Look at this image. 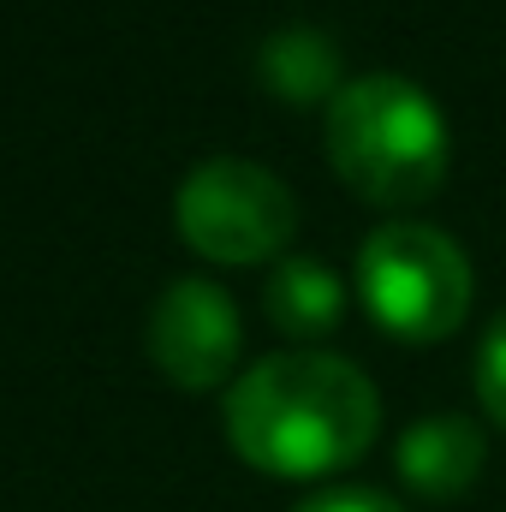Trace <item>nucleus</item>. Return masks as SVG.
Masks as SVG:
<instances>
[{
	"mask_svg": "<svg viewBox=\"0 0 506 512\" xmlns=\"http://www.w3.org/2000/svg\"><path fill=\"white\" fill-rule=\"evenodd\" d=\"M292 512H405V507L393 495H381V489H322V495H310Z\"/></svg>",
	"mask_w": 506,
	"mask_h": 512,
	"instance_id": "10",
	"label": "nucleus"
},
{
	"mask_svg": "<svg viewBox=\"0 0 506 512\" xmlns=\"http://www.w3.org/2000/svg\"><path fill=\"white\" fill-rule=\"evenodd\" d=\"M393 465L423 501H459L483 471V429L471 417H423L399 435Z\"/></svg>",
	"mask_w": 506,
	"mask_h": 512,
	"instance_id": "6",
	"label": "nucleus"
},
{
	"mask_svg": "<svg viewBox=\"0 0 506 512\" xmlns=\"http://www.w3.org/2000/svg\"><path fill=\"white\" fill-rule=\"evenodd\" d=\"M256 72L280 102H334L346 90L340 84V48L310 24L274 30L262 42V54H256Z\"/></svg>",
	"mask_w": 506,
	"mask_h": 512,
	"instance_id": "8",
	"label": "nucleus"
},
{
	"mask_svg": "<svg viewBox=\"0 0 506 512\" xmlns=\"http://www.w3.org/2000/svg\"><path fill=\"white\" fill-rule=\"evenodd\" d=\"M381 399L334 352H274L227 393V441L268 477H328L370 453Z\"/></svg>",
	"mask_w": 506,
	"mask_h": 512,
	"instance_id": "1",
	"label": "nucleus"
},
{
	"mask_svg": "<svg viewBox=\"0 0 506 512\" xmlns=\"http://www.w3.org/2000/svg\"><path fill=\"white\" fill-rule=\"evenodd\" d=\"M239 346H245L239 310L215 280H173L149 310V352L161 376L191 393L227 382L239 364Z\"/></svg>",
	"mask_w": 506,
	"mask_h": 512,
	"instance_id": "5",
	"label": "nucleus"
},
{
	"mask_svg": "<svg viewBox=\"0 0 506 512\" xmlns=\"http://www.w3.org/2000/svg\"><path fill=\"white\" fill-rule=\"evenodd\" d=\"M358 298L381 334L435 346L471 316V262L429 221H387L358 251Z\"/></svg>",
	"mask_w": 506,
	"mask_h": 512,
	"instance_id": "3",
	"label": "nucleus"
},
{
	"mask_svg": "<svg viewBox=\"0 0 506 512\" xmlns=\"http://www.w3.org/2000/svg\"><path fill=\"white\" fill-rule=\"evenodd\" d=\"M262 304H268V322L292 340H322L340 328L346 316V286L328 262L316 256H280L268 286H262Z\"/></svg>",
	"mask_w": 506,
	"mask_h": 512,
	"instance_id": "7",
	"label": "nucleus"
},
{
	"mask_svg": "<svg viewBox=\"0 0 506 512\" xmlns=\"http://www.w3.org/2000/svg\"><path fill=\"white\" fill-rule=\"evenodd\" d=\"M477 399H483V411L506 429V310L483 328V352H477Z\"/></svg>",
	"mask_w": 506,
	"mask_h": 512,
	"instance_id": "9",
	"label": "nucleus"
},
{
	"mask_svg": "<svg viewBox=\"0 0 506 512\" xmlns=\"http://www.w3.org/2000/svg\"><path fill=\"white\" fill-rule=\"evenodd\" d=\"M328 161L376 209H411L441 191L453 137L429 90L399 72H364L328 102Z\"/></svg>",
	"mask_w": 506,
	"mask_h": 512,
	"instance_id": "2",
	"label": "nucleus"
},
{
	"mask_svg": "<svg viewBox=\"0 0 506 512\" xmlns=\"http://www.w3.org/2000/svg\"><path fill=\"white\" fill-rule=\"evenodd\" d=\"M173 221H179L185 245L209 262H262L292 245L298 203L268 167L239 161V155H215L185 173Z\"/></svg>",
	"mask_w": 506,
	"mask_h": 512,
	"instance_id": "4",
	"label": "nucleus"
}]
</instances>
